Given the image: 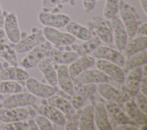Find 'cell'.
Masks as SVG:
<instances>
[{
    "label": "cell",
    "mask_w": 147,
    "mask_h": 130,
    "mask_svg": "<svg viewBox=\"0 0 147 130\" xmlns=\"http://www.w3.org/2000/svg\"><path fill=\"white\" fill-rule=\"evenodd\" d=\"M96 90V85L95 84H76L74 87V92L72 94H68L63 91L59 92L57 90L56 93H59L60 95L67 99L72 105L75 109L80 108L84 101L92 95Z\"/></svg>",
    "instance_id": "cell-1"
},
{
    "label": "cell",
    "mask_w": 147,
    "mask_h": 130,
    "mask_svg": "<svg viewBox=\"0 0 147 130\" xmlns=\"http://www.w3.org/2000/svg\"><path fill=\"white\" fill-rule=\"evenodd\" d=\"M51 48V45L48 41H45L37 45L22 60L21 65L25 69H30L37 66L38 63L46 56L48 50Z\"/></svg>",
    "instance_id": "cell-2"
},
{
    "label": "cell",
    "mask_w": 147,
    "mask_h": 130,
    "mask_svg": "<svg viewBox=\"0 0 147 130\" xmlns=\"http://www.w3.org/2000/svg\"><path fill=\"white\" fill-rule=\"evenodd\" d=\"M96 90L99 94L105 99L113 101L117 103H125L130 98V96L125 91L117 89L107 82L97 84Z\"/></svg>",
    "instance_id": "cell-3"
},
{
    "label": "cell",
    "mask_w": 147,
    "mask_h": 130,
    "mask_svg": "<svg viewBox=\"0 0 147 130\" xmlns=\"http://www.w3.org/2000/svg\"><path fill=\"white\" fill-rule=\"evenodd\" d=\"M42 34L48 42L60 46L70 45L76 40L74 36L68 33L63 32L56 28L48 26H45L43 28Z\"/></svg>",
    "instance_id": "cell-4"
},
{
    "label": "cell",
    "mask_w": 147,
    "mask_h": 130,
    "mask_svg": "<svg viewBox=\"0 0 147 130\" xmlns=\"http://www.w3.org/2000/svg\"><path fill=\"white\" fill-rule=\"evenodd\" d=\"M36 101V96L32 93L21 92L6 97L3 101L2 107L5 109L24 107L34 104Z\"/></svg>",
    "instance_id": "cell-5"
},
{
    "label": "cell",
    "mask_w": 147,
    "mask_h": 130,
    "mask_svg": "<svg viewBox=\"0 0 147 130\" xmlns=\"http://www.w3.org/2000/svg\"><path fill=\"white\" fill-rule=\"evenodd\" d=\"M25 86L30 93L44 99H48L55 94L57 90L56 86L42 84L36 78L30 77L25 80Z\"/></svg>",
    "instance_id": "cell-6"
},
{
    "label": "cell",
    "mask_w": 147,
    "mask_h": 130,
    "mask_svg": "<svg viewBox=\"0 0 147 130\" xmlns=\"http://www.w3.org/2000/svg\"><path fill=\"white\" fill-rule=\"evenodd\" d=\"M92 56L98 59H103L115 64L120 67L125 65L124 57L117 50L106 46H98L92 52Z\"/></svg>",
    "instance_id": "cell-7"
},
{
    "label": "cell",
    "mask_w": 147,
    "mask_h": 130,
    "mask_svg": "<svg viewBox=\"0 0 147 130\" xmlns=\"http://www.w3.org/2000/svg\"><path fill=\"white\" fill-rule=\"evenodd\" d=\"M38 18L41 25L56 29L64 27L70 21L69 17L66 14L51 13L47 11L39 13Z\"/></svg>",
    "instance_id": "cell-8"
},
{
    "label": "cell",
    "mask_w": 147,
    "mask_h": 130,
    "mask_svg": "<svg viewBox=\"0 0 147 130\" xmlns=\"http://www.w3.org/2000/svg\"><path fill=\"white\" fill-rule=\"evenodd\" d=\"M109 76L99 69H86L74 78L76 84H99L107 82Z\"/></svg>",
    "instance_id": "cell-9"
},
{
    "label": "cell",
    "mask_w": 147,
    "mask_h": 130,
    "mask_svg": "<svg viewBox=\"0 0 147 130\" xmlns=\"http://www.w3.org/2000/svg\"><path fill=\"white\" fill-rule=\"evenodd\" d=\"M95 63L98 69L103 72L107 76L110 77L115 82L121 84L124 81L125 74L118 65L103 59H98Z\"/></svg>",
    "instance_id": "cell-10"
},
{
    "label": "cell",
    "mask_w": 147,
    "mask_h": 130,
    "mask_svg": "<svg viewBox=\"0 0 147 130\" xmlns=\"http://www.w3.org/2000/svg\"><path fill=\"white\" fill-rule=\"evenodd\" d=\"M46 41L44 34L40 32L33 33L21 39L15 46L16 52L22 54L29 52L37 45Z\"/></svg>",
    "instance_id": "cell-11"
},
{
    "label": "cell",
    "mask_w": 147,
    "mask_h": 130,
    "mask_svg": "<svg viewBox=\"0 0 147 130\" xmlns=\"http://www.w3.org/2000/svg\"><path fill=\"white\" fill-rule=\"evenodd\" d=\"M3 27L5 36L11 42L17 44L21 40V32L15 13H10L5 17Z\"/></svg>",
    "instance_id": "cell-12"
},
{
    "label": "cell",
    "mask_w": 147,
    "mask_h": 130,
    "mask_svg": "<svg viewBox=\"0 0 147 130\" xmlns=\"http://www.w3.org/2000/svg\"><path fill=\"white\" fill-rule=\"evenodd\" d=\"M111 27L114 33V42L116 48L119 50H123L127 42V34L121 20L114 17L110 19Z\"/></svg>",
    "instance_id": "cell-13"
},
{
    "label": "cell",
    "mask_w": 147,
    "mask_h": 130,
    "mask_svg": "<svg viewBox=\"0 0 147 130\" xmlns=\"http://www.w3.org/2000/svg\"><path fill=\"white\" fill-rule=\"evenodd\" d=\"M29 112L24 107L10 109L0 108V120L3 123H11L25 120Z\"/></svg>",
    "instance_id": "cell-14"
},
{
    "label": "cell",
    "mask_w": 147,
    "mask_h": 130,
    "mask_svg": "<svg viewBox=\"0 0 147 130\" xmlns=\"http://www.w3.org/2000/svg\"><path fill=\"white\" fill-rule=\"evenodd\" d=\"M95 62V58L92 56L85 55L78 57L70 64L69 68H68L70 77L74 79L83 70L93 65Z\"/></svg>",
    "instance_id": "cell-15"
},
{
    "label": "cell",
    "mask_w": 147,
    "mask_h": 130,
    "mask_svg": "<svg viewBox=\"0 0 147 130\" xmlns=\"http://www.w3.org/2000/svg\"><path fill=\"white\" fill-rule=\"evenodd\" d=\"M38 114L41 115L50 121L58 125H64L65 123L64 115L58 109L49 104L39 105L36 108Z\"/></svg>",
    "instance_id": "cell-16"
},
{
    "label": "cell",
    "mask_w": 147,
    "mask_h": 130,
    "mask_svg": "<svg viewBox=\"0 0 147 130\" xmlns=\"http://www.w3.org/2000/svg\"><path fill=\"white\" fill-rule=\"evenodd\" d=\"M52 61L60 64H69L75 60L78 54L73 51H63L54 48H51L46 55Z\"/></svg>",
    "instance_id": "cell-17"
},
{
    "label": "cell",
    "mask_w": 147,
    "mask_h": 130,
    "mask_svg": "<svg viewBox=\"0 0 147 130\" xmlns=\"http://www.w3.org/2000/svg\"><path fill=\"white\" fill-rule=\"evenodd\" d=\"M141 67L138 66L130 70L125 81V85H123L124 89L129 96H134L138 90V84L142 77Z\"/></svg>",
    "instance_id": "cell-18"
},
{
    "label": "cell",
    "mask_w": 147,
    "mask_h": 130,
    "mask_svg": "<svg viewBox=\"0 0 147 130\" xmlns=\"http://www.w3.org/2000/svg\"><path fill=\"white\" fill-rule=\"evenodd\" d=\"M105 105L107 115L115 123L120 125L128 124L130 122V117L120 108L117 103L106 100Z\"/></svg>",
    "instance_id": "cell-19"
},
{
    "label": "cell",
    "mask_w": 147,
    "mask_h": 130,
    "mask_svg": "<svg viewBox=\"0 0 147 130\" xmlns=\"http://www.w3.org/2000/svg\"><path fill=\"white\" fill-rule=\"evenodd\" d=\"M94 121L99 130H110L112 129L108 119L105 105L102 102L97 103L94 107Z\"/></svg>",
    "instance_id": "cell-20"
},
{
    "label": "cell",
    "mask_w": 147,
    "mask_h": 130,
    "mask_svg": "<svg viewBox=\"0 0 147 130\" xmlns=\"http://www.w3.org/2000/svg\"><path fill=\"white\" fill-rule=\"evenodd\" d=\"M92 24L95 33L100 41L106 44H110L113 41L112 34L102 17L94 16Z\"/></svg>",
    "instance_id": "cell-21"
},
{
    "label": "cell",
    "mask_w": 147,
    "mask_h": 130,
    "mask_svg": "<svg viewBox=\"0 0 147 130\" xmlns=\"http://www.w3.org/2000/svg\"><path fill=\"white\" fill-rule=\"evenodd\" d=\"M57 81L61 90L68 94H72L74 87L71 77H70L68 67L64 64H61L57 69Z\"/></svg>",
    "instance_id": "cell-22"
},
{
    "label": "cell",
    "mask_w": 147,
    "mask_h": 130,
    "mask_svg": "<svg viewBox=\"0 0 147 130\" xmlns=\"http://www.w3.org/2000/svg\"><path fill=\"white\" fill-rule=\"evenodd\" d=\"M29 77L26 70L18 66H7L0 70V80L2 81H25Z\"/></svg>",
    "instance_id": "cell-23"
},
{
    "label": "cell",
    "mask_w": 147,
    "mask_h": 130,
    "mask_svg": "<svg viewBox=\"0 0 147 130\" xmlns=\"http://www.w3.org/2000/svg\"><path fill=\"white\" fill-rule=\"evenodd\" d=\"M121 20L127 36L133 37L137 32L138 23L133 13L127 8H122L119 11Z\"/></svg>",
    "instance_id": "cell-24"
},
{
    "label": "cell",
    "mask_w": 147,
    "mask_h": 130,
    "mask_svg": "<svg viewBox=\"0 0 147 130\" xmlns=\"http://www.w3.org/2000/svg\"><path fill=\"white\" fill-rule=\"evenodd\" d=\"M94 106L92 104L86 105L79 116L78 129L80 130H94Z\"/></svg>",
    "instance_id": "cell-25"
},
{
    "label": "cell",
    "mask_w": 147,
    "mask_h": 130,
    "mask_svg": "<svg viewBox=\"0 0 147 130\" xmlns=\"http://www.w3.org/2000/svg\"><path fill=\"white\" fill-rule=\"evenodd\" d=\"M64 27L67 33L80 40L86 41L94 36L93 33L89 29L74 21H69Z\"/></svg>",
    "instance_id": "cell-26"
},
{
    "label": "cell",
    "mask_w": 147,
    "mask_h": 130,
    "mask_svg": "<svg viewBox=\"0 0 147 130\" xmlns=\"http://www.w3.org/2000/svg\"><path fill=\"white\" fill-rule=\"evenodd\" d=\"M125 108L127 116L139 125L146 124L147 116L136 105L134 101L129 99L125 102Z\"/></svg>",
    "instance_id": "cell-27"
},
{
    "label": "cell",
    "mask_w": 147,
    "mask_h": 130,
    "mask_svg": "<svg viewBox=\"0 0 147 130\" xmlns=\"http://www.w3.org/2000/svg\"><path fill=\"white\" fill-rule=\"evenodd\" d=\"M47 103L60 110L64 115H71L75 113V109L71 103L64 97L53 94L48 98Z\"/></svg>",
    "instance_id": "cell-28"
},
{
    "label": "cell",
    "mask_w": 147,
    "mask_h": 130,
    "mask_svg": "<svg viewBox=\"0 0 147 130\" xmlns=\"http://www.w3.org/2000/svg\"><path fill=\"white\" fill-rule=\"evenodd\" d=\"M100 42L101 41L98 36H94L90 39L86 40L79 45L73 43L70 45L73 52H76L79 56H82L91 53L99 46Z\"/></svg>",
    "instance_id": "cell-29"
},
{
    "label": "cell",
    "mask_w": 147,
    "mask_h": 130,
    "mask_svg": "<svg viewBox=\"0 0 147 130\" xmlns=\"http://www.w3.org/2000/svg\"><path fill=\"white\" fill-rule=\"evenodd\" d=\"M147 46L146 36H138L127 42L123 50L125 56L128 57L137 52L146 49Z\"/></svg>",
    "instance_id": "cell-30"
},
{
    "label": "cell",
    "mask_w": 147,
    "mask_h": 130,
    "mask_svg": "<svg viewBox=\"0 0 147 130\" xmlns=\"http://www.w3.org/2000/svg\"><path fill=\"white\" fill-rule=\"evenodd\" d=\"M37 65L49 85L55 86L57 84V72L52 64L48 60L43 58Z\"/></svg>",
    "instance_id": "cell-31"
},
{
    "label": "cell",
    "mask_w": 147,
    "mask_h": 130,
    "mask_svg": "<svg viewBox=\"0 0 147 130\" xmlns=\"http://www.w3.org/2000/svg\"><path fill=\"white\" fill-rule=\"evenodd\" d=\"M147 62V53L146 49L137 52L129 57L125 62V67L131 70L138 66H140Z\"/></svg>",
    "instance_id": "cell-32"
},
{
    "label": "cell",
    "mask_w": 147,
    "mask_h": 130,
    "mask_svg": "<svg viewBox=\"0 0 147 130\" xmlns=\"http://www.w3.org/2000/svg\"><path fill=\"white\" fill-rule=\"evenodd\" d=\"M0 57L5 60L11 66H18V62L16 52L9 45L0 42Z\"/></svg>",
    "instance_id": "cell-33"
},
{
    "label": "cell",
    "mask_w": 147,
    "mask_h": 130,
    "mask_svg": "<svg viewBox=\"0 0 147 130\" xmlns=\"http://www.w3.org/2000/svg\"><path fill=\"white\" fill-rule=\"evenodd\" d=\"M22 90V86L11 80H4L0 82V94L15 93Z\"/></svg>",
    "instance_id": "cell-34"
},
{
    "label": "cell",
    "mask_w": 147,
    "mask_h": 130,
    "mask_svg": "<svg viewBox=\"0 0 147 130\" xmlns=\"http://www.w3.org/2000/svg\"><path fill=\"white\" fill-rule=\"evenodd\" d=\"M119 6V0H106L103 9V17L106 19H110L115 17Z\"/></svg>",
    "instance_id": "cell-35"
},
{
    "label": "cell",
    "mask_w": 147,
    "mask_h": 130,
    "mask_svg": "<svg viewBox=\"0 0 147 130\" xmlns=\"http://www.w3.org/2000/svg\"><path fill=\"white\" fill-rule=\"evenodd\" d=\"M29 126L27 121L24 120L11 122L5 123L2 124L1 129L3 130H29Z\"/></svg>",
    "instance_id": "cell-36"
},
{
    "label": "cell",
    "mask_w": 147,
    "mask_h": 130,
    "mask_svg": "<svg viewBox=\"0 0 147 130\" xmlns=\"http://www.w3.org/2000/svg\"><path fill=\"white\" fill-rule=\"evenodd\" d=\"M36 123L37 124L40 130H53L54 129L53 126L48 118L41 115H37L34 119Z\"/></svg>",
    "instance_id": "cell-37"
},
{
    "label": "cell",
    "mask_w": 147,
    "mask_h": 130,
    "mask_svg": "<svg viewBox=\"0 0 147 130\" xmlns=\"http://www.w3.org/2000/svg\"><path fill=\"white\" fill-rule=\"evenodd\" d=\"M79 116L76 113L71 115H64V127L66 130H78Z\"/></svg>",
    "instance_id": "cell-38"
},
{
    "label": "cell",
    "mask_w": 147,
    "mask_h": 130,
    "mask_svg": "<svg viewBox=\"0 0 147 130\" xmlns=\"http://www.w3.org/2000/svg\"><path fill=\"white\" fill-rule=\"evenodd\" d=\"M135 103L137 107L145 114L147 112V103L146 96H145L140 90H138L136 94L134 95Z\"/></svg>",
    "instance_id": "cell-39"
},
{
    "label": "cell",
    "mask_w": 147,
    "mask_h": 130,
    "mask_svg": "<svg viewBox=\"0 0 147 130\" xmlns=\"http://www.w3.org/2000/svg\"><path fill=\"white\" fill-rule=\"evenodd\" d=\"M70 0H42V8L44 11H47L57 5L67 3Z\"/></svg>",
    "instance_id": "cell-40"
},
{
    "label": "cell",
    "mask_w": 147,
    "mask_h": 130,
    "mask_svg": "<svg viewBox=\"0 0 147 130\" xmlns=\"http://www.w3.org/2000/svg\"><path fill=\"white\" fill-rule=\"evenodd\" d=\"M147 80L146 76L141 77V80L138 84V90L142 93L145 96H146V86H147Z\"/></svg>",
    "instance_id": "cell-41"
},
{
    "label": "cell",
    "mask_w": 147,
    "mask_h": 130,
    "mask_svg": "<svg viewBox=\"0 0 147 130\" xmlns=\"http://www.w3.org/2000/svg\"><path fill=\"white\" fill-rule=\"evenodd\" d=\"M83 1V5L84 9L86 11H90L91 10L96 2V0H82Z\"/></svg>",
    "instance_id": "cell-42"
},
{
    "label": "cell",
    "mask_w": 147,
    "mask_h": 130,
    "mask_svg": "<svg viewBox=\"0 0 147 130\" xmlns=\"http://www.w3.org/2000/svg\"><path fill=\"white\" fill-rule=\"evenodd\" d=\"M136 33L142 34L143 36H146L147 34V23L146 22H144L140 24L137 27Z\"/></svg>",
    "instance_id": "cell-43"
},
{
    "label": "cell",
    "mask_w": 147,
    "mask_h": 130,
    "mask_svg": "<svg viewBox=\"0 0 147 130\" xmlns=\"http://www.w3.org/2000/svg\"><path fill=\"white\" fill-rule=\"evenodd\" d=\"M117 130H138L139 129L136 127L129 125L127 124H120L117 127Z\"/></svg>",
    "instance_id": "cell-44"
},
{
    "label": "cell",
    "mask_w": 147,
    "mask_h": 130,
    "mask_svg": "<svg viewBox=\"0 0 147 130\" xmlns=\"http://www.w3.org/2000/svg\"><path fill=\"white\" fill-rule=\"evenodd\" d=\"M27 122L29 126V129H39L34 119H29Z\"/></svg>",
    "instance_id": "cell-45"
},
{
    "label": "cell",
    "mask_w": 147,
    "mask_h": 130,
    "mask_svg": "<svg viewBox=\"0 0 147 130\" xmlns=\"http://www.w3.org/2000/svg\"><path fill=\"white\" fill-rule=\"evenodd\" d=\"M140 2L145 14L146 15H147V0H140Z\"/></svg>",
    "instance_id": "cell-46"
},
{
    "label": "cell",
    "mask_w": 147,
    "mask_h": 130,
    "mask_svg": "<svg viewBox=\"0 0 147 130\" xmlns=\"http://www.w3.org/2000/svg\"><path fill=\"white\" fill-rule=\"evenodd\" d=\"M4 21H5V17L3 15V13L2 12L1 5L0 3V28H2L3 27Z\"/></svg>",
    "instance_id": "cell-47"
},
{
    "label": "cell",
    "mask_w": 147,
    "mask_h": 130,
    "mask_svg": "<svg viewBox=\"0 0 147 130\" xmlns=\"http://www.w3.org/2000/svg\"><path fill=\"white\" fill-rule=\"evenodd\" d=\"M147 65H146V63L142 65V67L141 68V72H142V74L144 75V76H146L147 75V70H146V68Z\"/></svg>",
    "instance_id": "cell-48"
},
{
    "label": "cell",
    "mask_w": 147,
    "mask_h": 130,
    "mask_svg": "<svg viewBox=\"0 0 147 130\" xmlns=\"http://www.w3.org/2000/svg\"><path fill=\"white\" fill-rule=\"evenodd\" d=\"M5 37V33L2 28H0V40H2Z\"/></svg>",
    "instance_id": "cell-49"
},
{
    "label": "cell",
    "mask_w": 147,
    "mask_h": 130,
    "mask_svg": "<svg viewBox=\"0 0 147 130\" xmlns=\"http://www.w3.org/2000/svg\"><path fill=\"white\" fill-rule=\"evenodd\" d=\"M2 122L0 120V129H1V128H2Z\"/></svg>",
    "instance_id": "cell-50"
},
{
    "label": "cell",
    "mask_w": 147,
    "mask_h": 130,
    "mask_svg": "<svg viewBox=\"0 0 147 130\" xmlns=\"http://www.w3.org/2000/svg\"><path fill=\"white\" fill-rule=\"evenodd\" d=\"M96 1H100V0H96Z\"/></svg>",
    "instance_id": "cell-51"
}]
</instances>
